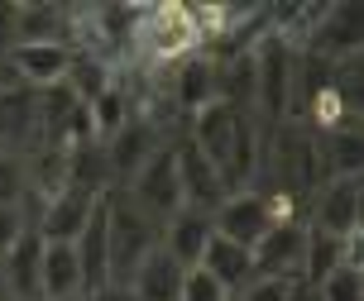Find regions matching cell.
I'll use <instances>...</instances> for the list:
<instances>
[{
    "instance_id": "6da1fadb",
    "label": "cell",
    "mask_w": 364,
    "mask_h": 301,
    "mask_svg": "<svg viewBox=\"0 0 364 301\" xmlns=\"http://www.w3.org/2000/svg\"><path fill=\"white\" fill-rule=\"evenodd\" d=\"M192 53H201V34H197V24H192V5H178V0L144 5L125 62L149 67V72H168ZM125 62H120V67H125Z\"/></svg>"
},
{
    "instance_id": "7a4b0ae2",
    "label": "cell",
    "mask_w": 364,
    "mask_h": 301,
    "mask_svg": "<svg viewBox=\"0 0 364 301\" xmlns=\"http://www.w3.org/2000/svg\"><path fill=\"white\" fill-rule=\"evenodd\" d=\"M106 239H110V283H129V273L144 263V253L159 248V220H149L120 187L106 196Z\"/></svg>"
},
{
    "instance_id": "3957f363",
    "label": "cell",
    "mask_w": 364,
    "mask_h": 301,
    "mask_svg": "<svg viewBox=\"0 0 364 301\" xmlns=\"http://www.w3.org/2000/svg\"><path fill=\"white\" fill-rule=\"evenodd\" d=\"M120 192L149 215V220H159L164 225L168 215L182 211V182H178V158H173V143H164L154 158L134 173V177L120 187Z\"/></svg>"
},
{
    "instance_id": "277c9868",
    "label": "cell",
    "mask_w": 364,
    "mask_h": 301,
    "mask_svg": "<svg viewBox=\"0 0 364 301\" xmlns=\"http://www.w3.org/2000/svg\"><path fill=\"white\" fill-rule=\"evenodd\" d=\"M360 220H364L360 177H331V182H321V187L311 192V201H307V230L350 239V234H360Z\"/></svg>"
},
{
    "instance_id": "5b68a950",
    "label": "cell",
    "mask_w": 364,
    "mask_h": 301,
    "mask_svg": "<svg viewBox=\"0 0 364 301\" xmlns=\"http://www.w3.org/2000/svg\"><path fill=\"white\" fill-rule=\"evenodd\" d=\"M360 38H364V5L360 0H346V5H326V15L316 19V29L302 43V53L341 62V58L360 53Z\"/></svg>"
},
{
    "instance_id": "8992f818",
    "label": "cell",
    "mask_w": 364,
    "mask_h": 301,
    "mask_svg": "<svg viewBox=\"0 0 364 301\" xmlns=\"http://www.w3.org/2000/svg\"><path fill=\"white\" fill-rule=\"evenodd\" d=\"M164 134H159V124L144 120V115H134L125 129H115L101 148H106V168H110V187H125L139 168H144L159 148H164Z\"/></svg>"
},
{
    "instance_id": "52a82bcc",
    "label": "cell",
    "mask_w": 364,
    "mask_h": 301,
    "mask_svg": "<svg viewBox=\"0 0 364 301\" xmlns=\"http://www.w3.org/2000/svg\"><path fill=\"white\" fill-rule=\"evenodd\" d=\"M96 201H101V196L82 192V187H63V192H53L43 206H38V215H34L38 239H43V244H73L77 234L87 230Z\"/></svg>"
},
{
    "instance_id": "ba28073f",
    "label": "cell",
    "mask_w": 364,
    "mask_h": 301,
    "mask_svg": "<svg viewBox=\"0 0 364 301\" xmlns=\"http://www.w3.org/2000/svg\"><path fill=\"white\" fill-rule=\"evenodd\" d=\"M164 91H168V101L192 120L201 106H211V101H220V67L211 62V58H182L178 67H168L164 72Z\"/></svg>"
},
{
    "instance_id": "9c48e42d",
    "label": "cell",
    "mask_w": 364,
    "mask_h": 301,
    "mask_svg": "<svg viewBox=\"0 0 364 301\" xmlns=\"http://www.w3.org/2000/svg\"><path fill=\"white\" fill-rule=\"evenodd\" d=\"M211 230H216L220 239L240 244V248H255L259 239L273 230L269 206H264V192H230L216 211H211Z\"/></svg>"
},
{
    "instance_id": "30bf717a",
    "label": "cell",
    "mask_w": 364,
    "mask_h": 301,
    "mask_svg": "<svg viewBox=\"0 0 364 301\" xmlns=\"http://www.w3.org/2000/svg\"><path fill=\"white\" fill-rule=\"evenodd\" d=\"M173 158H178V182H182V206H192V211H216L220 201H225V182H220L216 163H206L187 143V134L182 139H173Z\"/></svg>"
},
{
    "instance_id": "8fae6325",
    "label": "cell",
    "mask_w": 364,
    "mask_h": 301,
    "mask_svg": "<svg viewBox=\"0 0 364 301\" xmlns=\"http://www.w3.org/2000/svg\"><path fill=\"white\" fill-rule=\"evenodd\" d=\"M5 67L15 72V82H24L29 91L58 87L68 67H73V48L68 43H15L5 53Z\"/></svg>"
},
{
    "instance_id": "7c38bea8",
    "label": "cell",
    "mask_w": 364,
    "mask_h": 301,
    "mask_svg": "<svg viewBox=\"0 0 364 301\" xmlns=\"http://www.w3.org/2000/svg\"><path fill=\"white\" fill-rule=\"evenodd\" d=\"M302 248H307V225H273L250 253H255V278H288L302 283Z\"/></svg>"
},
{
    "instance_id": "4fadbf2b",
    "label": "cell",
    "mask_w": 364,
    "mask_h": 301,
    "mask_svg": "<svg viewBox=\"0 0 364 301\" xmlns=\"http://www.w3.org/2000/svg\"><path fill=\"white\" fill-rule=\"evenodd\" d=\"M235 129H240V110H230L225 101H211L187 120V143L206 163H216V173H220V163H225L230 143H235Z\"/></svg>"
},
{
    "instance_id": "5bb4252c",
    "label": "cell",
    "mask_w": 364,
    "mask_h": 301,
    "mask_svg": "<svg viewBox=\"0 0 364 301\" xmlns=\"http://www.w3.org/2000/svg\"><path fill=\"white\" fill-rule=\"evenodd\" d=\"M211 215L206 211H192V206H182L178 215H168L164 225H159V248L173 253L182 268H197L206 244H211Z\"/></svg>"
},
{
    "instance_id": "9a60e30c",
    "label": "cell",
    "mask_w": 364,
    "mask_h": 301,
    "mask_svg": "<svg viewBox=\"0 0 364 301\" xmlns=\"http://www.w3.org/2000/svg\"><path fill=\"white\" fill-rule=\"evenodd\" d=\"M197 268L225 292V297H240L245 287L255 283V253L230 244V239H220V234H211V244H206V253H201Z\"/></svg>"
},
{
    "instance_id": "2e32d148",
    "label": "cell",
    "mask_w": 364,
    "mask_h": 301,
    "mask_svg": "<svg viewBox=\"0 0 364 301\" xmlns=\"http://www.w3.org/2000/svg\"><path fill=\"white\" fill-rule=\"evenodd\" d=\"M38 297L43 301H82V263H77L73 244H43V263H38Z\"/></svg>"
},
{
    "instance_id": "e0dca14e",
    "label": "cell",
    "mask_w": 364,
    "mask_h": 301,
    "mask_svg": "<svg viewBox=\"0 0 364 301\" xmlns=\"http://www.w3.org/2000/svg\"><path fill=\"white\" fill-rule=\"evenodd\" d=\"M38 263H43V239L38 230H29L15 239V248L0 258V278H5V292L10 301H38Z\"/></svg>"
},
{
    "instance_id": "ac0fdd59",
    "label": "cell",
    "mask_w": 364,
    "mask_h": 301,
    "mask_svg": "<svg viewBox=\"0 0 364 301\" xmlns=\"http://www.w3.org/2000/svg\"><path fill=\"white\" fill-rule=\"evenodd\" d=\"M182 283H187V268H182L173 253L154 248V253H144V263L129 273L125 287L139 301H178L182 297Z\"/></svg>"
},
{
    "instance_id": "d6986e66",
    "label": "cell",
    "mask_w": 364,
    "mask_h": 301,
    "mask_svg": "<svg viewBox=\"0 0 364 301\" xmlns=\"http://www.w3.org/2000/svg\"><path fill=\"white\" fill-rule=\"evenodd\" d=\"M341 263H350V239H336V234H321V230H307V248H302V287H316L326 283L331 273Z\"/></svg>"
},
{
    "instance_id": "ffe728a7",
    "label": "cell",
    "mask_w": 364,
    "mask_h": 301,
    "mask_svg": "<svg viewBox=\"0 0 364 301\" xmlns=\"http://www.w3.org/2000/svg\"><path fill=\"white\" fill-rule=\"evenodd\" d=\"M87 120H91V139L106 143L115 129H125V124L134 120V101H129V91L120 87V82H110L96 101H87Z\"/></svg>"
},
{
    "instance_id": "44dd1931",
    "label": "cell",
    "mask_w": 364,
    "mask_h": 301,
    "mask_svg": "<svg viewBox=\"0 0 364 301\" xmlns=\"http://www.w3.org/2000/svg\"><path fill=\"white\" fill-rule=\"evenodd\" d=\"M321 143V168H326V182L331 177H360V153H364V143H360V124H341V129H331L326 139H316Z\"/></svg>"
},
{
    "instance_id": "7402d4cb",
    "label": "cell",
    "mask_w": 364,
    "mask_h": 301,
    "mask_svg": "<svg viewBox=\"0 0 364 301\" xmlns=\"http://www.w3.org/2000/svg\"><path fill=\"white\" fill-rule=\"evenodd\" d=\"M311 301H364V268L360 263H341L326 283H316L307 292Z\"/></svg>"
},
{
    "instance_id": "603a6c76",
    "label": "cell",
    "mask_w": 364,
    "mask_h": 301,
    "mask_svg": "<svg viewBox=\"0 0 364 301\" xmlns=\"http://www.w3.org/2000/svg\"><path fill=\"white\" fill-rule=\"evenodd\" d=\"M29 196V173H24V158L0 148V206H19Z\"/></svg>"
},
{
    "instance_id": "cb8c5ba5",
    "label": "cell",
    "mask_w": 364,
    "mask_h": 301,
    "mask_svg": "<svg viewBox=\"0 0 364 301\" xmlns=\"http://www.w3.org/2000/svg\"><path fill=\"white\" fill-rule=\"evenodd\" d=\"M307 292L302 283H288V278H255L235 301H297Z\"/></svg>"
},
{
    "instance_id": "d4e9b609",
    "label": "cell",
    "mask_w": 364,
    "mask_h": 301,
    "mask_svg": "<svg viewBox=\"0 0 364 301\" xmlns=\"http://www.w3.org/2000/svg\"><path fill=\"white\" fill-rule=\"evenodd\" d=\"M178 301H230L225 292H220L201 268H187V283H182V297Z\"/></svg>"
},
{
    "instance_id": "484cf974",
    "label": "cell",
    "mask_w": 364,
    "mask_h": 301,
    "mask_svg": "<svg viewBox=\"0 0 364 301\" xmlns=\"http://www.w3.org/2000/svg\"><path fill=\"white\" fill-rule=\"evenodd\" d=\"M29 230V220H24V211L19 206H0V258L15 248V239Z\"/></svg>"
},
{
    "instance_id": "4316f807",
    "label": "cell",
    "mask_w": 364,
    "mask_h": 301,
    "mask_svg": "<svg viewBox=\"0 0 364 301\" xmlns=\"http://www.w3.org/2000/svg\"><path fill=\"white\" fill-rule=\"evenodd\" d=\"M82 301H139V297H134L125 283H106V287H96V292H87Z\"/></svg>"
},
{
    "instance_id": "83f0119b",
    "label": "cell",
    "mask_w": 364,
    "mask_h": 301,
    "mask_svg": "<svg viewBox=\"0 0 364 301\" xmlns=\"http://www.w3.org/2000/svg\"><path fill=\"white\" fill-rule=\"evenodd\" d=\"M5 297H10V292H5V278H0V301H5Z\"/></svg>"
},
{
    "instance_id": "f1b7e54d",
    "label": "cell",
    "mask_w": 364,
    "mask_h": 301,
    "mask_svg": "<svg viewBox=\"0 0 364 301\" xmlns=\"http://www.w3.org/2000/svg\"><path fill=\"white\" fill-rule=\"evenodd\" d=\"M230 301H235V297H230Z\"/></svg>"
},
{
    "instance_id": "f546056e",
    "label": "cell",
    "mask_w": 364,
    "mask_h": 301,
    "mask_svg": "<svg viewBox=\"0 0 364 301\" xmlns=\"http://www.w3.org/2000/svg\"><path fill=\"white\" fill-rule=\"evenodd\" d=\"M5 301H10V297H5Z\"/></svg>"
},
{
    "instance_id": "4dcf8cb0",
    "label": "cell",
    "mask_w": 364,
    "mask_h": 301,
    "mask_svg": "<svg viewBox=\"0 0 364 301\" xmlns=\"http://www.w3.org/2000/svg\"><path fill=\"white\" fill-rule=\"evenodd\" d=\"M38 301H43V297H38Z\"/></svg>"
}]
</instances>
